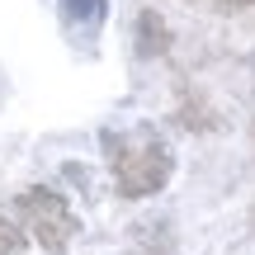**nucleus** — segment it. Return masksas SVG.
I'll return each instance as SVG.
<instances>
[{"label": "nucleus", "instance_id": "nucleus-5", "mask_svg": "<svg viewBox=\"0 0 255 255\" xmlns=\"http://www.w3.org/2000/svg\"><path fill=\"white\" fill-rule=\"evenodd\" d=\"M24 251V237H19V227L0 213V255H19Z\"/></svg>", "mask_w": 255, "mask_h": 255}, {"label": "nucleus", "instance_id": "nucleus-3", "mask_svg": "<svg viewBox=\"0 0 255 255\" xmlns=\"http://www.w3.org/2000/svg\"><path fill=\"white\" fill-rule=\"evenodd\" d=\"M137 52L142 57L170 52V28H165V19L156 14V9H142V14H137Z\"/></svg>", "mask_w": 255, "mask_h": 255}, {"label": "nucleus", "instance_id": "nucleus-4", "mask_svg": "<svg viewBox=\"0 0 255 255\" xmlns=\"http://www.w3.org/2000/svg\"><path fill=\"white\" fill-rule=\"evenodd\" d=\"M62 14H66V24H76V19H81L85 24V33H95V28H100V19H104V0H62Z\"/></svg>", "mask_w": 255, "mask_h": 255}, {"label": "nucleus", "instance_id": "nucleus-2", "mask_svg": "<svg viewBox=\"0 0 255 255\" xmlns=\"http://www.w3.org/2000/svg\"><path fill=\"white\" fill-rule=\"evenodd\" d=\"M14 213L24 218V227L33 232V241H38L47 255H66L71 237L81 232V218L71 213V203H66L57 189H47V184L24 189V194L14 199Z\"/></svg>", "mask_w": 255, "mask_h": 255}, {"label": "nucleus", "instance_id": "nucleus-1", "mask_svg": "<svg viewBox=\"0 0 255 255\" xmlns=\"http://www.w3.org/2000/svg\"><path fill=\"white\" fill-rule=\"evenodd\" d=\"M109 146V165H114V184L123 199H151L165 189V180L175 175V156L156 132H132V137H114L104 132Z\"/></svg>", "mask_w": 255, "mask_h": 255}, {"label": "nucleus", "instance_id": "nucleus-6", "mask_svg": "<svg viewBox=\"0 0 255 255\" xmlns=\"http://www.w3.org/2000/svg\"><path fill=\"white\" fill-rule=\"evenodd\" d=\"M246 5H255V0H246Z\"/></svg>", "mask_w": 255, "mask_h": 255}]
</instances>
